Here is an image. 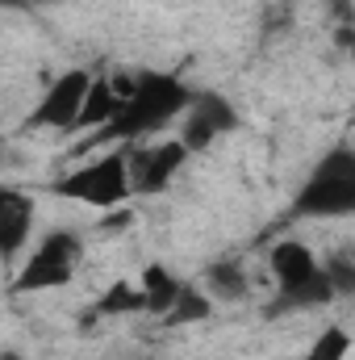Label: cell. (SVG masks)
Returning <instances> with one entry per match:
<instances>
[{"label":"cell","instance_id":"obj_11","mask_svg":"<svg viewBox=\"0 0 355 360\" xmlns=\"http://www.w3.org/2000/svg\"><path fill=\"white\" fill-rule=\"evenodd\" d=\"M138 285H142V293H147V314H163V319L176 310L180 293L188 289V281H180L168 264H147L142 276H138Z\"/></svg>","mask_w":355,"mask_h":360},{"label":"cell","instance_id":"obj_3","mask_svg":"<svg viewBox=\"0 0 355 360\" xmlns=\"http://www.w3.org/2000/svg\"><path fill=\"white\" fill-rule=\"evenodd\" d=\"M355 214V147L322 151L293 197V218H351Z\"/></svg>","mask_w":355,"mask_h":360},{"label":"cell","instance_id":"obj_14","mask_svg":"<svg viewBox=\"0 0 355 360\" xmlns=\"http://www.w3.org/2000/svg\"><path fill=\"white\" fill-rule=\"evenodd\" d=\"M217 302L201 289V285H188L184 293H180V302H176V310L168 314V323L172 327H184V323H201V319H209V310H213Z\"/></svg>","mask_w":355,"mask_h":360},{"label":"cell","instance_id":"obj_13","mask_svg":"<svg viewBox=\"0 0 355 360\" xmlns=\"http://www.w3.org/2000/svg\"><path fill=\"white\" fill-rule=\"evenodd\" d=\"M355 348L351 331L343 327V323H330V327H322L318 335H314V344L305 348V356L301 360H347Z\"/></svg>","mask_w":355,"mask_h":360},{"label":"cell","instance_id":"obj_5","mask_svg":"<svg viewBox=\"0 0 355 360\" xmlns=\"http://www.w3.org/2000/svg\"><path fill=\"white\" fill-rule=\"evenodd\" d=\"M84 264V235L80 231H46L38 239V248L29 252V260L21 264L13 293H46V289H63L76 281V272Z\"/></svg>","mask_w":355,"mask_h":360},{"label":"cell","instance_id":"obj_2","mask_svg":"<svg viewBox=\"0 0 355 360\" xmlns=\"http://www.w3.org/2000/svg\"><path fill=\"white\" fill-rule=\"evenodd\" d=\"M267 272L276 276V297H272V310L284 314V310H314V306H326L335 302V285H330V272L326 264L314 256L309 243L301 239H280L272 243L267 252Z\"/></svg>","mask_w":355,"mask_h":360},{"label":"cell","instance_id":"obj_16","mask_svg":"<svg viewBox=\"0 0 355 360\" xmlns=\"http://www.w3.org/2000/svg\"><path fill=\"white\" fill-rule=\"evenodd\" d=\"M339 42H343V51L355 59V30H339Z\"/></svg>","mask_w":355,"mask_h":360},{"label":"cell","instance_id":"obj_9","mask_svg":"<svg viewBox=\"0 0 355 360\" xmlns=\"http://www.w3.org/2000/svg\"><path fill=\"white\" fill-rule=\"evenodd\" d=\"M34 235V197H25L21 188H4L0 193V252L4 260H13Z\"/></svg>","mask_w":355,"mask_h":360},{"label":"cell","instance_id":"obj_15","mask_svg":"<svg viewBox=\"0 0 355 360\" xmlns=\"http://www.w3.org/2000/svg\"><path fill=\"white\" fill-rule=\"evenodd\" d=\"M326 272H330V285L339 297H351L355 293V252H343L335 260H326Z\"/></svg>","mask_w":355,"mask_h":360},{"label":"cell","instance_id":"obj_6","mask_svg":"<svg viewBox=\"0 0 355 360\" xmlns=\"http://www.w3.org/2000/svg\"><path fill=\"white\" fill-rule=\"evenodd\" d=\"M92 72L84 68H67L63 76H55L46 92L38 96L34 113H29V130H80V117H84V105H88L92 92Z\"/></svg>","mask_w":355,"mask_h":360},{"label":"cell","instance_id":"obj_8","mask_svg":"<svg viewBox=\"0 0 355 360\" xmlns=\"http://www.w3.org/2000/svg\"><path fill=\"white\" fill-rule=\"evenodd\" d=\"M234 126H239L234 105H230L222 92L201 89L196 96H192L188 113L180 117V143H184L188 151H205V147H213L222 134H230Z\"/></svg>","mask_w":355,"mask_h":360},{"label":"cell","instance_id":"obj_10","mask_svg":"<svg viewBox=\"0 0 355 360\" xmlns=\"http://www.w3.org/2000/svg\"><path fill=\"white\" fill-rule=\"evenodd\" d=\"M213 302H247L251 297V281H247V269L239 260H213L209 269L201 272L196 281Z\"/></svg>","mask_w":355,"mask_h":360},{"label":"cell","instance_id":"obj_17","mask_svg":"<svg viewBox=\"0 0 355 360\" xmlns=\"http://www.w3.org/2000/svg\"><path fill=\"white\" fill-rule=\"evenodd\" d=\"M4 360H21V356H17V352H4Z\"/></svg>","mask_w":355,"mask_h":360},{"label":"cell","instance_id":"obj_12","mask_svg":"<svg viewBox=\"0 0 355 360\" xmlns=\"http://www.w3.org/2000/svg\"><path fill=\"white\" fill-rule=\"evenodd\" d=\"M138 310H147V293H142L138 281H113V285L100 293V302L92 306V314H100V319H113V314H138Z\"/></svg>","mask_w":355,"mask_h":360},{"label":"cell","instance_id":"obj_1","mask_svg":"<svg viewBox=\"0 0 355 360\" xmlns=\"http://www.w3.org/2000/svg\"><path fill=\"white\" fill-rule=\"evenodd\" d=\"M196 92L188 89L180 76L168 72H138V84L134 92L121 101V109L113 113V122L105 130H96V143H109V147H130V143H142L159 130H168V122H176L188 113Z\"/></svg>","mask_w":355,"mask_h":360},{"label":"cell","instance_id":"obj_7","mask_svg":"<svg viewBox=\"0 0 355 360\" xmlns=\"http://www.w3.org/2000/svg\"><path fill=\"white\" fill-rule=\"evenodd\" d=\"M130 180H134V197H159L168 193V184L184 172L188 164V147L176 139L168 143H130Z\"/></svg>","mask_w":355,"mask_h":360},{"label":"cell","instance_id":"obj_4","mask_svg":"<svg viewBox=\"0 0 355 360\" xmlns=\"http://www.w3.org/2000/svg\"><path fill=\"white\" fill-rule=\"evenodd\" d=\"M55 197L88 205V210H117L134 197V180H130V151L126 147H109L105 155H92L80 168L63 172L46 184Z\"/></svg>","mask_w":355,"mask_h":360}]
</instances>
